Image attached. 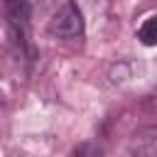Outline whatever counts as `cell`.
<instances>
[{
	"mask_svg": "<svg viewBox=\"0 0 157 157\" xmlns=\"http://www.w3.org/2000/svg\"><path fill=\"white\" fill-rule=\"evenodd\" d=\"M49 34L56 39H78L83 37V12L76 2H64L47 25Z\"/></svg>",
	"mask_w": 157,
	"mask_h": 157,
	"instance_id": "cell-1",
	"label": "cell"
},
{
	"mask_svg": "<svg viewBox=\"0 0 157 157\" xmlns=\"http://www.w3.org/2000/svg\"><path fill=\"white\" fill-rule=\"evenodd\" d=\"M137 39L145 47H157V17H147L140 29H137Z\"/></svg>",
	"mask_w": 157,
	"mask_h": 157,
	"instance_id": "cell-2",
	"label": "cell"
},
{
	"mask_svg": "<svg viewBox=\"0 0 157 157\" xmlns=\"http://www.w3.org/2000/svg\"><path fill=\"white\" fill-rule=\"evenodd\" d=\"M71 157H103V147H101L98 142L86 140V142H81V145L71 152Z\"/></svg>",
	"mask_w": 157,
	"mask_h": 157,
	"instance_id": "cell-3",
	"label": "cell"
}]
</instances>
